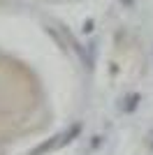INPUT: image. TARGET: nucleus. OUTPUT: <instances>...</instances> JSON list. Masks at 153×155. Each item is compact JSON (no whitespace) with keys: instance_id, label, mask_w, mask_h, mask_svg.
I'll use <instances>...</instances> for the list:
<instances>
[{"instance_id":"2","label":"nucleus","mask_w":153,"mask_h":155,"mask_svg":"<svg viewBox=\"0 0 153 155\" xmlns=\"http://www.w3.org/2000/svg\"><path fill=\"white\" fill-rule=\"evenodd\" d=\"M139 100H141V97L137 95V93H130V95L121 102V111H127V114L134 111V109H137V104H139Z\"/></svg>"},{"instance_id":"3","label":"nucleus","mask_w":153,"mask_h":155,"mask_svg":"<svg viewBox=\"0 0 153 155\" xmlns=\"http://www.w3.org/2000/svg\"><path fill=\"white\" fill-rule=\"evenodd\" d=\"M118 2H121V5H125V7H132V5H134V0H118Z\"/></svg>"},{"instance_id":"1","label":"nucleus","mask_w":153,"mask_h":155,"mask_svg":"<svg viewBox=\"0 0 153 155\" xmlns=\"http://www.w3.org/2000/svg\"><path fill=\"white\" fill-rule=\"evenodd\" d=\"M81 132V127L79 125H70V127L65 130V132H60V134H56L53 139H49V141H44V143H39L37 148L32 150L30 155H44V153H49V150H56V148H60L63 143H70L72 139H74L76 134Z\"/></svg>"}]
</instances>
